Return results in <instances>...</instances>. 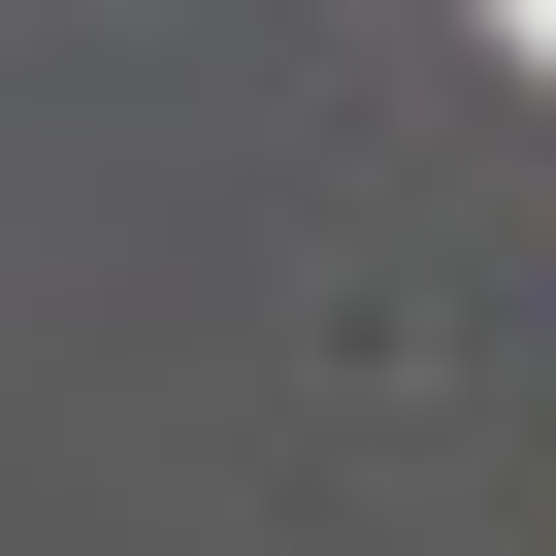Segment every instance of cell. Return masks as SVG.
<instances>
[{"instance_id": "cell-1", "label": "cell", "mask_w": 556, "mask_h": 556, "mask_svg": "<svg viewBox=\"0 0 556 556\" xmlns=\"http://www.w3.org/2000/svg\"><path fill=\"white\" fill-rule=\"evenodd\" d=\"M491 66H556V0H491Z\"/></svg>"}]
</instances>
